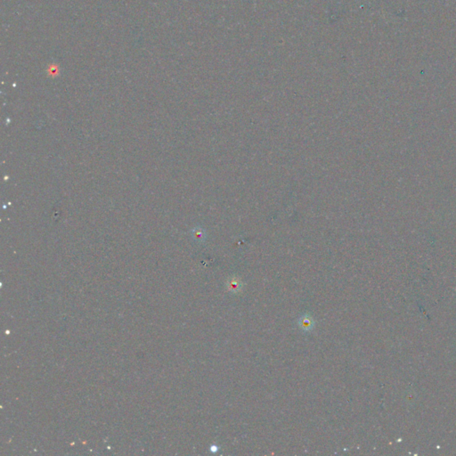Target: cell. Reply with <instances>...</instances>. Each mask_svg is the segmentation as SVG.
<instances>
[{
  "mask_svg": "<svg viewBox=\"0 0 456 456\" xmlns=\"http://www.w3.org/2000/svg\"><path fill=\"white\" fill-rule=\"evenodd\" d=\"M299 326L305 331H311L315 326V321L313 318L309 315H304L299 319L298 321Z\"/></svg>",
  "mask_w": 456,
  "mask_h": 456,
  "instance_id": "1",
  "label": "cell"
},
{
  "mask_svg": "<svg viewBox=\"0 0 456 456\" xmlns=\"http://www.w3.org/2000/svg\"><path fill=\"white\" fill-rule=\"evenodd\" d=\"M194 237L196 238V240H203V232L202 231H199V230H196L194 232Z\"/></svg>",
  "mask_w": 456,
  "mask_h": 456,
  "instance_id": "3",
  "label": "cell"
},
{
  "mask_svg": "<svg viewBox=\"0 0 456 456\" xmlns=\"http://www.w3.org/2000/svg\"><path fill=\"white\" fill-rule=\"evenodd\" d=\"M227 287H228V291L233 293H237L242 290V283L240 279L236 277H231L229 278L227 282Z\"/></svg>",
  "mask_w": 456,
  "mask_h": 456,
  "instance_id": "2",
  "label": "cell"
}]
</instances>
